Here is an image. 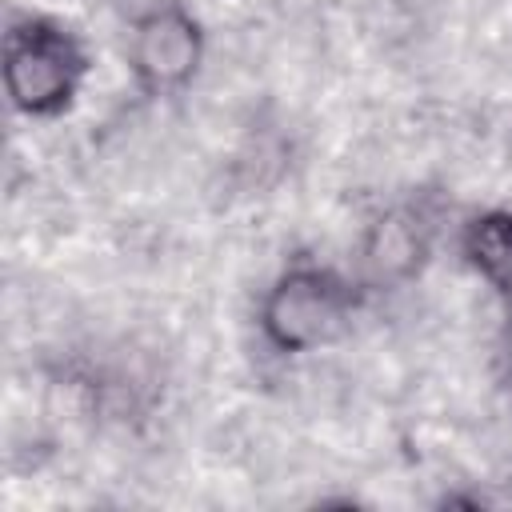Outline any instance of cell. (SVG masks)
Returning a JSON list of instances; mask_svg holds the SVG:
<instances>
[{"mask_svg": "<svg viewBox=\"0 0 512 512\" xmlns=\"http://www.w3.org/2000/svg\"><path fill=\"white\" fill-rule=\"evenodd\" d=\"M88 72L84 44L48 16H20L4 32V92L24 116H56Z\"/></svg>", "mask_w": 512, "mask_h": 512, "instance_id": "1", "label": "cell"}, {"mask_svg": "<svg viewBox=\"0 0 512 512\" xmlns=\"http://www.w3.org/2000/svg\"><path fill=\"white\" fill-rule=\"evenodd\" d=\"M356 292L344 276L300 264L276 276L260 304V332L276 352H312L340 340L352 324Z\"/></svg>", "mask_w": 512, "mask_h": 512, "instance_id": "2", "label": "cell"}, {"mask_svg": "<svg viewBox=\"0 0 512 512\" xmlns=\"http://www.w3.org/2000/svg\"><path fill=\"white\" fill-rule=\"evenodd\" d=\"M204 60L200 20L180 4H152L132 20L128 68L148 96H168L192 84Z\"/></svg>", "mask_w": 512, "mask_h": 512, "instance_id": "3", "label": "cell"}, {"mask_svg": "<svg viewBox=\"0 0 512 512\" xmlns=\"http://www.w3.org/2000/svg\"><path fill=\"white\" fill-rule=\"evenodd\" d=\"M428 244H432V224L424 220L420 208H388L380 212L360 240V272L368 284L376 288H392L412 280L424 260H428Z\"/></svg>", "mask_w": 512, "mask_h": 512, "instance_id": "4", "label": "cell"}, {"mask_svg": "<svg viewBox=\"0 0 512 512\" xmlns=\"http://www.w3.org/2000/svg\"><path fill=\"white\" fill-rule=\"evenodd\" d=\"M464 252L472 268L512 308V212H488L464 228Z\"/></svg>", "mask_w": 512, "mask_h": 512, "instance_id": "5", "label": "cell"}]
</instances>
